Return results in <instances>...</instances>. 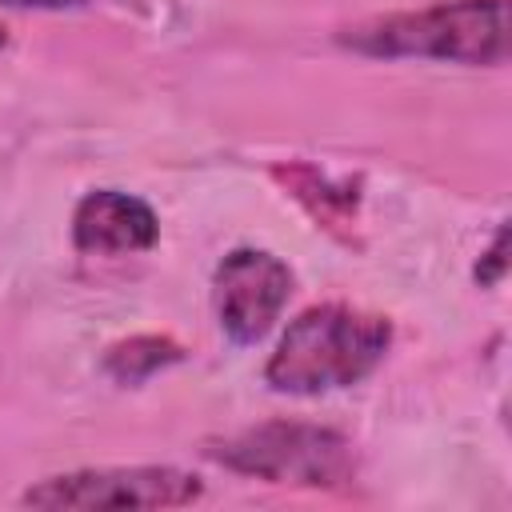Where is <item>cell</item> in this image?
I'll return each mask as SVG.
<instances>
[{
  "label": "cell",
  "instance_id": "cell-6",
  "mask_svg": "<svg viewBox=\"0 0 512 512\" xmlns=\"http://www.w3.org/2000/svg\"><path fill=\"white\" fill-rule=\"evenodd\" d=\"M160 236L156 212L128 192L96 188L72 212V244L92 256L108 252H148Z\"/></svg>",
  "mask_w": 512,
  "mask_h": 512
},
{
  "label": "cell",
  "instance_id": "cell-11",
  "mask_svg": "<svg viewBox=\"0 0 512 512\" xmlns=\"http://www.w3.org/2000/svg\"><path fill=\"white\" fill-rule=\"evenodd\" d=\"M4 44H8V28L0 24V48H4Z\"/></svg>",
  "mask_w": 512,
  "mask_h": 512
},
{
  "label": "cell",
  "instance_id": "cell-1",
  "mask_svg": "<svg viewBox=\"0 0 512 512\" xmlns=\"http://www.w3.org/2000/svg\"><path fill=\"white\" fill-rule=\"evenodd\" d=\"M388 344L392 324L384 316L348 304H316L288 324V332L264 364V380L272 392L288 396L352 388L384 360Z\"/></svg>",
  "mask_w": 512,
  "mask_h": 512
},
{
  "label": "cell",
  "instance_id": "cell-10",
  "mask_svg": "<svg viewBox=\"0 0 512 512\" xmlns=\"http://www.w3.org/2000/svg\"><path fill=\"white\" fill-rule=\"evenodd\" d=\"M4 8H80V4H88V0H0Z\"/></svg>",
  "mask_w": 512,
  "mask_h": 512
},
{
  "label": "cell",
  "instance_id": "cell-3",
  "mask_svg": "<svg viewBox=\"0 0 512 512\" xmlns=\"http://www.w3.org/2000/svg\"><path fill=\"white\" fill-rule=\"evenodd\" d=\"M204 456L240 476L324 492L348 488L360 472L356 444L344 432L304 420H264L240 428L224 440H208Z\"/></svg>",
  "mask_w": 512,
  "mask_h": 512
},
{
  "label": "cell",
  "instance_id": "cell-9",
  "mask_svg": "<svg viewBox=\"0 0 512 512\" xmlns=\"http://www.w3.org/2000/svg\"><path fill=\"white\" fill-rule=\"evenodd\" d=\"M504 272H508V228L500 224L496 236H492V248L476 260V272L472 276H476L480 288H496L504 280Z\"/></svg>",
  "mask_w": 512,
  "mask_h": 512
},
{
  "label": "cell",
  "instance_id": "cell-2",
  "mask_svg": "<svg viewBox=\"0 0 512 512\" xmlns=\"http://www.w3.org/2000/svg\"><path fill=\"white\" fill-rule=\"evenodd\" d=\"M336 40L360 56H416L492 68L508 60V0H444L416 12L368 16L340 28Z\"/></svg>",
  "mask_w": 512,
  "mask_h": 512
},
{
  "label": "cell",
  "instance_id": "cell-8",
  "mask_svg": "<svg viewBox=\"0 0 512 512\" xmlns=\"http://www.w3.org/2000/svg\"><path fill=\"white\" fill-rule=\"evenodd\" d=\"M184 360V348L172 340V336H128L120 344H112L100 360V368L124 384V388H136L144 384L148 376H156L160 368L168 364H180Z\"/></svg>",
  "mask_w": 512,
  "mask_h": 512
},
{
  "label": "cell",
  "instance_id": "cell-7",
  "mask_svg": "<svg viewBox=\"0 0 512 512\" xmlns=\"http://www.w3.org/2000/svg\"><path fill=\"white\" fill-rule=\"evenodd\" d=\"M272 180L336 240L352 244L356 236V212H360V184L356 180H332L308 160H280L272 164Z\"/></svg>",
  "mask_w": 512,
  "mask_h": 512
},
{
  "label": "cell",
  "instance_id": "cell-5",
  "mask_svg": "<svg viewBox=\"0 0 512 512\" xmlns=\"http://www.w3.org/2000/svg\"><path fill=\"white\" fill-rule=\"evenodd\" d=\"M292 296V268L264 248H232L212 276L220 332L232 344H256L272 332Z\"/></svg>",
  "mask_w": 512,
  "mask_h": 512
},
{
  "label": "cell",
  "instance_id": "cell-4",
  "mask_svg": "<svg viewBox=\"0 0 512 512\" xmlns=\"http://www.w3.org/2000/svg\"><path fill=\"white\" fill-rule=\"evenodd\" d=\"M204 496L196 472L172 464H132V468H76L44 476L20 492L28 508H180Z\"/></svg>",
  "mask_w": 512,
  "mask_h": 512
}]
</instances>
